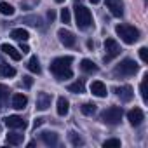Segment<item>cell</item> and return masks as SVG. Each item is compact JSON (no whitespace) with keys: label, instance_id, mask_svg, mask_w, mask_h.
Segmentation results:
<instances>
[{"label":"cell","instance_id":"484cf974","mask_svg":"<svg viewBox=\"0 0 148 148\" xmlns=\"http://www.w3.org/2000/svg\"><path fill=\"white\" fill-rule=\"evenodd\" d=\"M80 112H82L84 115L91 117V115L96 113V105H94V103H84V105L80 106Z\"/></svg>","mask_w":148,"mask_h":148},{"label":"cell","instance_id":"8992f818","mask_svg":"<svg viewBox=\"0 0 148 148\" xmlns=\"http://www.w3.org/2000/svg\"><path fill=\"white\" fill-rule=\"evenodd\" d=\"M105 51H106V54H105V58H103V61L105 63H110L112 59H115L119 54H120V45H119V42L115 40V38H106L105 40Z\"/></svg>","mask_w":148,"mask_h":148},{"label":"cell","instance_id":"3957f363","mask_svg":"<svg viewBox=\"0 0 148 148\" xmlns=\"http://www.w3.org/2000/svg\"><path fill=\"white\" fill-rule=\"evenodd\" d=\"M138 70H139V64H138L134 59L125 58V59H122V61L113 68V75H115V77H132Z\"/></svg>","mask_w":148,"mask_h":148},{"label":"cell","instance_id":"277c9868","mask_svg":"<svg viewBox=\"0 0 148 148\" xmlns=\"http://www.w3.org/2000/svg\"><path fill=\"white\" fill-rule=\"evenodd\" d=\"M73 9H75V21H77V26H79L80 30H87L89 26H92V14H91V11H89L87 7L77 4Z\"/></svg>","mask_w":148,"mask_h":148},{"label":"cell","instance_id":"1f68e13d","mask_svg":"<svg viewBox=\"0 0 148 148\" xmlns=\"http://www.w3.org/2000/svg\"><path fill=\"white\" fill-rule=\"evenodd\" d=\"M139 58H141L143 63H148V49L146 47H141L139 49Z\"/></svg>","mask_w":148,"mask_h":148},{"label":"cell","instance_id":"603a6c76","mask_svg":"<svg viewBox=\"0 0 148 148\" xmlns=\"http://www.w3.org/2000/svg\"><path fill=\"white\" fill-rule=\"evenodd\" d=\"M26 66H28V70H30L32 73H37V75L42 71V68H40V63H38V58H37V56H32Z\"/></svg>","mask_w":148,"mask_h":148},{"label":"cell","instance_id":"9a60e30c","mask_svg":"<svg viewBox=\"0 0 148 148\" xmlns=\"http://www.w3.org/2000/svg\"><path fill=\"white\" fill-rule=\"evenodd\" d=\"M0 51H2L4 54H7L9 58H12L14 61H19L21 59V52L18 49H14L12 45H9V44H2V45H0Z\"/></svg>","mask_w":148,"mask_h":148},{"label":"cell","instance_id":"52a82bcc","mask_svg":"<svg viewBox=\"0 0 148 148\" xmlns=\"http://www.w3.org/2000/svg\"><path fill=\"white\" fill-rule=\"evenodd\" d=\"M58 37H59V42H61L64 47H73V45L77 44V37L73 35L71 32L64 30V28H61V30L58 32Z\"/></svg>","mask_w":148,"mask_h":148},{"label":"cell","instance_id":"4316f807","mask_svg":"<svg viewBox=\"0 0 148 148\" xmlns=\"http://www.w3.org/2000/svg\"><path fill=\"white\" fill-rule=\"evenodd\" d=\"M68 138H70V143H71L73 146H82V145H84V138L79 136L77 132H70Z\"/></svg>","mask_w":148,"mask_h":148},{"label":"cell","instance_id":"f546056e","mask_svg":"<svg viewBox=\"0 0 148 148\" xmlns=\"http://www.w3.org/2000/svg\"><path fill=\"white\" fill-rule=\"evenodd\" d=\"M61 21H63L64 25H68V23L71 21V14H70L68 9H63V11H61Z\"/></svg>","mask_w":148,"mask_h":148},{"label":"cell","instance_id":"7c38bea8","mask_svg":"<svg viewBox=\"0 0 148 148\" xmlns=\"http://www.w3.org/2000/svg\"><path fill=\"white\" fill-rule=\"evenodd\" d=\"M106 7L110 9V12L115 18H122L124 16V4L120 0H106Z\"/></svg>","mask_w":148,"mask_h":148},{"label":"cell","instance_id":"4fadbf2b","mask_svg":"<svg viewBox=\"0 0 148 148\" xmlns=\"http://www.w3.org/2000/svg\"><path fill=\"white\" fill-rule=\"evenodd\" d=\"M91 92H92L94 96H98V98H106V94H108L106 86H105L103 82H99V80H94V82L91 84Z\"/></svg>","mask_w":148,"mask_h":148},{"label":"cell","instance_id":"83f0119b","mask_svg":"<svg viewBox=\"0 0 148 148\" xmlns=\"http://www.w3.org/2000/svg\"><path fill=\"white\" fill-rule=\"evenodd\" d=\"M0 12H2L4 16H12L14 14V7L7 2H0Z\"/></svg>","mask_w":148,"mask_h":148},{"label":"cell","instance_id":"f1b7e54d","mask_svg":"<svg viewBox=\"0 0 148 148\" xmlns=\"http://www.w3.org/2000/svg\"><path fill=\"white\" fill-rule=\"evenodd\" d=\"M146 80H148V73H145V77H143V80L139 84V92H141V98H143L145 103L148 101V96H146Z\"/></svg>","mask_w":148,"mask_h":148},{"label":"cell","instance_id":"ab89813d","mask_svg":"<svg viewBox=\"0 0 148 148\" xmlns=\"http://www.w3.org/2000/svg\"><path fill=\"white\" fill-rule=\"evenodd\" d=\"M54 2H58V4H63V2H64V0H54Z\"/></svg>","mask_w":148,"mask_h":148},{"label":"cell","instance_id":"d590c367","mask_svg":"<svg viewBox=\"0 0 148 148\" xmlns=\"http://www.w3.org/2000/svg\"><path fill=\"white\" fill-rule=\"evenodd\" d=\"M19 51H21L23 54H26V52H30V47H28L25 42H21V45H19Z\"/></svg>","mask_w":148,"mask_h":148},{"label":"cell","instance_id":"9c48e42d","mask_svg":"<svg viewBox=\"0 0 148 148\" xmlns=\"http://www.w3.org/2000/svg\"><path fill=\"white\" fill-rule=\"evenodd\" d=\"M127 120L131 122V125L138 127V125L145 120V113H143V110H141V108H132V110H129V112H127Z\"/></svg>","mask_w":148,"mask_h":148},{"label":"cell","instance_id":"6da1fadb","mask_svg":"<svg viewBox=\"0 0 148 148\" xmlns=\"http://www.w3.org/2000/svg\"><path fill=\"white\" fill-rule=\"evenodd\" d=\"M71 63H73V58H71V56L56 58V59L49 64V70H51L52 75L56 77V80H68V79L73 77Z\"/></svg>","mask_w":148,"mask_h":148},{"label":"cell","instance_id":"7402d4cb","mask_svg":"<svg viewBox=\"0 0 148 148\" xmlns=\"http://www.w3.org/2000/svg\"><path fill=\"white\" fill-rule=\"evenodd\" d=\"M16 75V68L14 66H11V64H5V63H2L0 64V77H14Z\"/></svg>","mask_w":148,"mask_h":148},{"label":"cell","instance_id":"5b68a950","mask_svg":"<svg viewBox=\"0 0 148 148\" xmlns=\"http://www.w3.org/2000/svg\"><path fill=\"white\" fill-rule=\"evenodd\" d=\"M122 115H124L122 106H112L101 113V122L106 125H117V124H120Z\"/></svg>","mask_w":148,"mask_h":148},{"label":"cell","instance_id":"836d02e7","mask_svg":"<svg viewBox=\"0 0 148 148\" xmlns=\"http://www.w3.org/2000/svg\"><path fill=\"white\" fill-rule=\"evenodd\" d=\"M47 19H49V23H52V21L56 19V12H54L52 9H49V11H47Z\"/></svg>","mask_w":148,"mask_h":148},{"label":"cell","instance_id":"f35d334b","mask_svg":"<svg viewBox=\"0 0 148 148\" xmlns=\"http://www.w3.org/2000/svg\"><path fill=\"white\" fill-rule=\"evenodd\" d=\"M91 2H92V4H99V2H101V0H91Z\"/></svg>","mask_w":148,"mask_h":148},{"label":"cell","instance_id":"8fae6325","mask_svg":"<svg viewBox=\"0 0 148 148\" xmlns=\"http://www.w3.org/2000/svg\"><path fill=\"white\" fill-rule=\"evenodd\" d=\"M51 101H52V94H47V92H38V94H37V110L45 112V110L51 106Z\"/></svg>","mask_w":148,"mask_h":148},{"label":"cell","instance_id":"ac0fdd59","mask_svg":"<svg viewBox=\"0 0 148 148\" xmlns=\"http://www.w3.org/2000/svg\"><path fill=\"white\" fill-rule=\"evenodd\" d=\"M9 96H11V89L4 84H0V108L7 106L9 103Z\"/></svg>","mask_w":148,"mask_h":148},{"label":"cell","instance_id":"5bb4252c","mask_svg":"<svg viewBox=\"0 0 148 148\" xmlns=\"http://www.w3.org/2000/svg\"><path fill=\"white\" fill-rule=\"evenodd\" d=\"M40 139H42L47 146H56V145L59 143L58 134H56V132H51V131H44V132L40 134Z\"/></svg>","mask_w":148,"mask_h":148},{"label":"cell","instance_id":"ffe728a7","mask_svg":"<svg viewBox=\"0 0 148 148\" xmlns=\"http://www.w3.org/2000/svg\"><path fill=\"white\" fill-rule=\"evenodd\" d=\"M68 110H70V101L66 99V98H58V115H61V117H64L66 113H68Z\"/></svg>","mask_w":148,"mask_h":148},{"label":"cell","instance_id":"44dd1931","mask_svg":"<svg viewBox=\"0 0 148 148\" xmlns=\"http://www.w3.org/2000/svg\"><path fill=\"white\" fill-rule=\"evenodd\" d=\"M68 91H70V92H73V94H82V92H86V86H84V80L80 79V80H77V82L70 84V86H68Z\"/></svg>","mask_w":148,"mask_h":148},{"label":"cell","instance_id":"30bf717a","mask_svg":"<svg viewBox=\"0 0 148 148\" xmlns=\"http://www.w3.org/2000/svg\"><path fill=\"white\" fill-rule=\"evenodd\" d=\"M115 92H117V96L120 98V101H124V103H129V101L134 98V91H132L131 86H120V87H115Z\"/></svg>","mask_w":148,"mask_h":148},{"label":"cell","instance_id":"ba28073f","mask_svg":"<svg viewBox=\"0 0 148 148\" xmlns=\"http://www.w3.org/2000/svg\"><path fill=\"white\" fill-rule=\"evenodd\" d=\"M4 120H5V125L11 129H26V120L19 115H9Z\"/></svg>","mask_w":148,"mask_h":148},{"label":"cell","instance_id":"4dcf8cb0","mask_svg":"<svg viewBox=\"0 0 148 148\" xmlns=\"http://www.w3.org/2000/svg\"><path fill=\"white\" fill-rule=\"evenodd\" d=\"M105 148H112V146H120V139H106L103 143Z\"/></svg>","mask_w":148,"mask_h":148},{"label":"cell","instance_id":"cb8c5ba5","mask_svg":"<svg viewBox=\"0 0 148 148\" xmlns=\"http://www.w3.org/2000/svg\"><path fill=\"white\" fill-rule=\"evenodd\" d=\"M23 138H25V134H19V132H9V134H7L9 145H14V146L21 145V143H23Z\"/></svg>","mask_w":148,"mask_h":148},{"label":"cell","instance_id":"2e32d148","mask_svg":"<svg viewBox=\"0 0 148 148\" xmlns=\"http://www.w3.org/2000/svg\"><path fill=\"white\" fill-rule=\"evenodd\" d=\"M80 70L84 71V73H89V75H92V73H98V64L94 63V61H91V59H82L80 61Z\"/></svg>","mask_w":148,"mask_h":148},{"label":"cell","instance_id":"e0dca14e","mask_svg":"<svg viewBox=\"0 0 148 148\" xmlns=\"http://www.w3.org/2000/svg\"><path fill=\"white\" fill-rule=\"evenodd\" d=\"M26 103H28V98H26L25 94L18 92V94L12 96V108H16V110H23V108L26 106Z\"/></svg>","mask_w":148,"mask_h":148},{"label":"cell","instance_id":"8d00e7d4","mask_svg":"<svg viewBox=\"0 0 148 148\" xmlns=\"http://www.w3.org/2000/svg\"><path fill=\"white\" fill-rule=\"evenodd\" d=\"M35 4H37L35 0H33V2H21V7H23V9H30V7L35 5Z\"/></svg>","mask_w":148,"mask_h":148},{"label":"cell","instance_id":"d6a6232c","mask_svg":"<svg viewBox=\"0 0 148 148\" xmlns=\"http://www.w3.org/2000/svg\"><path fill=\"white\" fill-rule=\"evenodd\" d=\"M23 86H25L26 89H30V87L33 86V79H32L30 75H26V77H23Z\"/></svg>","mask_w":148,"mask_h":148},{"label":"cell","instance_id":"74e56055","mask_svg":"<svg viewBox=\"0 0 148 148\" xmlns=\"http://www.w3.org/2000/svg\"><path fill=\"white\" fill-rule=\"evenodd\" d=\"M87 47H89V49H92V47H94V44H92V40H89V42H87Z\"/></svg>","mask_w":148,"mask_h":148},{"label":"cell","instance_id":"d4e9b609","mask_svg":"<svg viewBox=\"0 0 148 148\" xmlns=\"http://www.w3.org/2000/svg\"><path fill=\"white\" fill-rule=\"evenodd\" d=\"M21 23H26L30 26H42V18H38V16H26V18L21 19Z\"/></svg>","mask_w":148,"mask_h":148},{"label":"cell","instance_id":"7a4b0ae2","mask_svg":"<svg viewBox=\"0 0 148 148\" xmlns=\"http://www.w3.org/2000/svg\"><path fill=\"white\" fill-rule=\"evenodd\" d=\"M115 32L120 37V40L125 42L127 45L136 44L139 40V30L134 28V26H131V25H117L115 26Z\"/></svg>","mask_w":148,"mask_h":148},{"label":"cell","instance_id":"e575fe53","mask_svg":"<svg viewBox=\"0 0 148 148\" xmlns=\"http://www.w3.org/2000/svg\"><path fill=\"white\" fill-rule=\"evenodd\" d=\"M44 122H45V119H44V117H38V119H35V122H33V127H35V129H37V127H40Z\"/></svg>","mask_w":148,"mask_h":148},{"label":"cell","instance_id":"d6986e66","mask_svg":"<svg viewBox=\"0 0 148 148\" xmlns=\"http://www.w3.org/2000/svg\"><path fill=\"white\" fill-rule=\"evenodd\" d=\"M11 37H12L14 40H19V42H26V40L30 38V33H28L26 30H23V28H16V30L11 32Z\"/></svg>","mask_w":148,"mask_h":148}]
</instances>
